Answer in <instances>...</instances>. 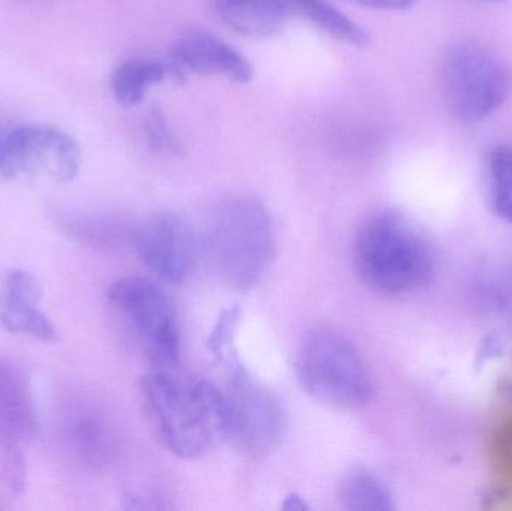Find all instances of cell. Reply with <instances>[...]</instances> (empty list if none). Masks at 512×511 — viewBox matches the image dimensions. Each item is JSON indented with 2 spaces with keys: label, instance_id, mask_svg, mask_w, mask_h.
<instances>
[{
  "label": "cell",
  "instance_id": "1",
  "mask_svg": "<svg viewBox=\"0 0 512 511\" xmlns=\"http://www.w3.org/2000/svg\"><path fill=\"white\" fill-rule=\"evenodd\" d=\"M141 392L159 438L173 455L197 459L227 440L224 390L215 384L156 368L141 381Z\"/></svg>",
  "mask_w": 512,
  "mask_h": 511
},
{
  "label": "cell",
  "instance_id": "14",
  "mask_svg": "<svg viewBox=\"0 0 512 511\" xmlns=\"http://www.w3.org/2000/svg\"><path fill=\"white\" fill-rule=\"evenodd\" d=\"M63 435L72 452L86 464H105L113 452L110 425L98 410L87 405H77L63 414Z\"/></svg>",
  "mask_w": 512,
  "mask_h": 511
},
{
  "label": "cell",
  "instance_id": "23",
  "mask_svg": "<svg viewBox=\"0 0 512 511\" xmlns=\"http://www.w3.org/2000/svg\"><path fill=\"white\" fill-rule=\"evenodd\" d=\"M483 2H502V0H483Z\"/></svg>",
  "mask_w": 512,
  "mask_h": 511
},
{
  "label": "cell",
  "instance_id": "11",
  "mask_svg": "<svg viewBox=\"0 0 512 511\" xmlns=\"http://www.w3.org/2000/svg\"><path fill=\"white\" fill-rule=\"evenodd\" d=\"M170 57L186 74L222 75L236 83H249L254 77L251 63L212 33H186L176 42Z\"/></svg>",
  "mask_w": 512,
  "mask_h": 511
},
{
  "label": "cell",
  "instance_id": "17",
  "mask_svg": "<svg viewBox=\"0 0 512 511\" xmlns=\"http://www.w3.org/2000/svg\"><path fill=\"white\" fill-rule=\"evenodd\" d=\"M291 2L294 11L303 12L312 23L339 41L355 47H367L369 44V33L327 0H291Z\"/></svg>",
  "mask_w": 512,
  "mask_h": 511
},
{
  "label": "cell",
  "instance_id": "7",
  "mask_svg": "<svg viewBox=\"0 0 512 511\" xmlns=\"http://www.w3.org/2000/svg\"><path fill=\"white\" fill-rule=\"evenodd\" d=\"M230 384L224 390L227 405V440L254 458L270 455L282 443L286 416L279 399L243 369L231 365Z\"/></svg>",
  "mask_w": 512,
  "mask_h": 511
},
{
  "label": "cell",
  "instance_id": "19",
  "mask_svg": "<svg viewBox=\"0 0 512 511\" xmlns=\"http://www.w3.org/2000/svg\"><path fill=\"white\" fill-rule=\"evenodd\" d=\"M144 129H146V137L147 141H149L150 147H152L153 150H156V152H179V144H177L176 138L171 134L170 128H168L167 122H165L161 111L153 108V110L147 114Z\"/></svg>",
  "mask_w": 512,
  "mask_h": 511
},
{
  "label": "cell",
  "instance_id": "21",
  "mask_svg": "<svg viewBox=\"0 0 512 511\" xmlns=\"http://www.w3.org/2000/svg\"><path fill=\"white\" fill-rule=\"evenodd\" d=\"M363 8L379 9V11H402L411 8L420 0H349Z\"/></svg>",
  "mask_w": 512,
  "mask_h": 511
},
{
  "label": "cell",
  "instance_id": "8",
  "mask_svg": "<svg viewBox=\"0 0 512 511\" xmlns=\"http://www.w3.org/2000/svg\"><path fill=\"white\" fill-rule=\"evenodd\" d=\"M74 138L51 126L27 125L0 132V176H45L71 182L80 170Z\"/></svg>",
  "mask_w": 512,
  "mask_h": 511
},
{
  "label": "cell",
  "instance_id": "4",
  "mask_svg": "<svg viewBox=\"0 0 512 511\" xmlns=\"http://www.w3.org/2000/svg\"><path fill=\"white\" fill-rule=\"evenodd\" d=\"M297 374L303 389L316 401L340 410L364 407L375 386L358 348L330 329L313 330L301 344Z\"/></svg>",
  "mask_w": 512,
  "mask_h": 511
},
{
  "label": "cell",
  "instance_id": "20",
  "mask_svg": "<svg viewBox=\"0 0 512 511\" xmlns=\"http://www.w3.org/2000/svg\"><path fill=\"white\" fill-rule=\"evenodd\" d=\"M493 459L502 473L512 477V420L504 423L495 435L492 446Z\"/></svg>",
  "mask_w": 512,
  "mask_h": 511
},
{
  "label": "cell",
  "instance_id": "2",
  "mask_svg": "<svg viewBox=\"0 0 512 511\" xmlns=\"http://www.w3.org/2000/svg\"><path fill=\"white\" fill-rule=\"evenodd\" d=\"M352 258L361 282L387 296L414 293L435 273L429 242L409 219L391 210L376 213L361 225Z\"/></svg>",
  "mask_w": 512,
  "mask_h": 511
},
{
  "label": "cell",
  "instance_id": "6",
  "mask_svg": "<svg viewBox=\"0 0 512 511\" xmlns=\"http://www.w3.org/2000/svg\"><path fill=\"white\" fill-rule=\"evenodd\" d=\"M108 302L125 318L156 368L179 363V323L170 299L149 279L128 276L108 288Z\"/></svg>",
  "mask_w": 512,
  "mask_h": 511
},
{
  "label": "cell",
  "instance_id": "10",
  "mask_svg": "<svg viewBox=\"0 0 512 511\" xmlns=\"http://www.w3.org/2000/svg\"><path fill=\"white\" fill-rule=\"evenodd\" d=\"M42 291L35 276L24 270H12L0 287V324L17 335H27L42 342H56V327L41 312Z\"/></svg>",
  "mask_w": 512,
  "mask_h": 511
},
{
  "label": "cell",
  "instance_id": "16",
  "mask_svg": "<svg viewBox=\"0 0 512 511\" xmlns=\"http://www.w3.org/2000/svg\"><path fill=\"white\" fill-rule=\"evenodd\" d=\"M339 503L349 511H388L393 509L387 488L378 477L363 468L349 471L339 486Z\"/></svg>",
  "mask_w": 512,
  "mask_h": 511
},
{
  "label": "cell",
  "instance_id": "18",
  "mask_svg": "<svg viewBox=\"0 0 512 511\" xmlns=\"http://www.w3.org/2000/svg\"><path fill=\"white\" fill-rule=\"evenodd\" d=\"M487 182L493 210L499 218L512 222V146H498L487 158Z\"/></svg>",
  "mask_w": 512,
  "mask_h": 511
},
{
  "label": "cell",
  "instance_id": "5",
  "mask_svg": "<svg viewBox=\"0 0 512 511\" xmlns=\"http://www.w3.org/2000/svg\"><path fill=\"white\" fill-rule=\"evenodd\" d=\"M439 75L448 110L463 122L492 116L512 92L510 63L480 42H457L448 48Z\"/></svg>",
  "mask_w": 512,
  "mask_h": 511
},
{
  "label": "cell",
  "instance_id": "22",
  "mask_svg": "<svg viewBox=\"0 0 512 511\" xmlns=\"http://www.w3.org/2000/svg\"><path fill=\"white\" fill-rule=\"evenodd\" d=\"M283 509L286 510H304L307 509L304 501L301 500L297 495H291V497L286 498L285 504H283Z\"/></svg>",
  "mask_w": 512,
  "mask_h": 511
},
{
  "label": "cell",
  "instance_id": "3",
  "mask_svg": "<svg viewBox=\"0 0 512 511\" xmlns=\"http://www.w3.org/2000/svg\"><path fill=\"white\" fill-rule=\"evenodd\" d=\"M203 249L216 275L236 290L262 281L276 255V228L255 198L222 201L209 218Z\"/></svg>",
  "mask_w": 512,
  "mask_h": 511
},
{
  "label": "cell",
  "instance_id": "13",
  "mask_svg": "<svg viewBox=\"0 0 512 511\" xmlns=\"http://www.w3.org/2000/svg\"><path fill=\"white\" fill-rule=\"evenodd\" d=\"M219 17L240 35L270 38L291 17V0H216Z\"/></svg>",
  "mask_w": 512,
  "mask_h": 511
},
{
  "label": "cell",
  "instance_id": "15",
  "mask_svg": "<svg viewBox=\"0 0 512 511\" xmlns=\"http://www.w3.org/2000/svg\"><path fill=\"white\" fill-rule=\"evenodd\" d=\"M167 78H173L170 62H156V60H129L122 63L114 71L111 78L114 96L125 107H134L140 104L146 96L147 90L153 84L162 83Z\"/></svg>",
  "mask_w": 512,
  "mask_h": 511
},
{
  "label": "cell",
  "instance_id": "9",
  "mask_svg": "<svg viewBox=\"0 0 512 511\" xmlns=\"http://www.w3.org/2000/svg\"><path fill=\"white\" fill-rule=\"evenodd\" d=\"M135 246L144 264L171 284H182L192 275L200 252L191 224L173 212L158 213L140 225Z\"/></svg>",
  "mask_w": 512,
  "mask_h": 511
},
{
  "label": "cell",
  "instance_id": "12",
  "mask_svg": "<svg viewBox=\"0 0 512 511\" xmlns=\"http://www.w3.org/2000/svg\"><path fill=\"white\" fill-rule=\"evenodd\" d=\"M38 431L35 404L23 372L0 359V444L20 446Z\"/></svg>",
  "mask_w": 512,
  "mask_h": 511
}]
</instances>
